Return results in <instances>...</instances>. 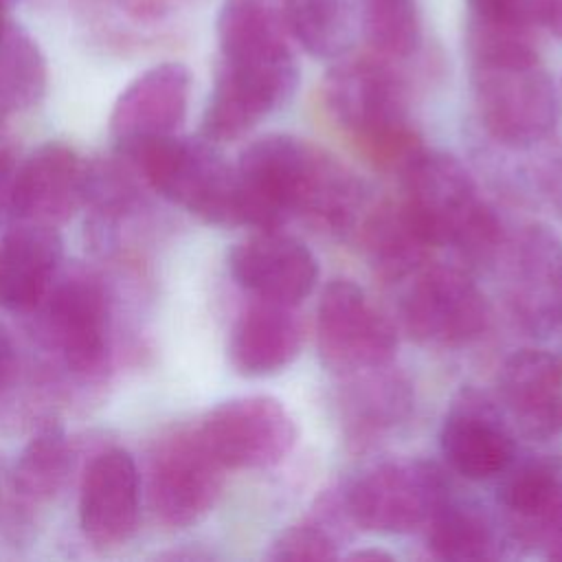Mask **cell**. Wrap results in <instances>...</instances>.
<instances>
[{
	"instance_id": "1",
	"label": "cell",
	"mask_w": 562,
	"mask_h": 562,
	"mask_svg": "<svg viewBox=\"0 0 562 562\" xmlns=\"http://www.w3.org/2000/svg\"><path fill=\"white\" fill-rule=\"evenodd\" d=\"M246 226L281 228L290 217L327 233L347 235L369 209V189L356 171L327 149L290 136L266 134L235 162Z\"/></svg>"
},
{
	"instance_id": "2",
	"label": "cell",
	"mask_w": 562,
	"mask_h": 562,
	"mask_svg": "<svg viewBox=\"0 0 562 562\" xmlns=\"http://www.w3.org/2000/svg\"><path fill=\"white\" fill-rule=\"evenodd\" d=\"M468 48L472 97L485 132L507 149L544 143L558 123L560 101L533 35L470 26Z\"/></svg>"
},
{
	"instance_id": "3",
	"label": "cell",
	"mask_w": 562,
	"mask_h": 562,
	"mask_svg": "<svg viewBox=\"0 0 562 562\" xmlns=\"http://www.w3.org/2000/svg\"><path fill=\"white\" fill-rule=\"evenodd\" d=\"M323 92L334 121L375 169L400 176L426 149L408 119L406 83L391 59L342 55Z\"/></svg>"
},
{
	"instance_id": "4",
	"label": "cell",
	"mask_w": 562,
	"mask_h": 562,
	"mask_svg": "<svg viewBox=\"0 0 562 562\" xmlns=\"http://www.w3.org/2000/svg\"><path fill=\"white\" fill-rule=\"evenodd\" d=\"M400 180L402 202L435 248H452L474 263L498 257L503 222L454 156L424 149Z\"/></svg>"
},
{
	"instance_id": "5",
	"label": "cell",
	"mask_w": 562,
	"mask_h": 562,
	"mask_svg": "<svg viewBox=\"0 0 562 562\" xmlns=\"http://www.w3.org/2000/svg\"><path fill=\"white\" fill-rule=\"evenodd\" d=\"M165 200L215 226H246V204L235 165L211 140L160 136L119 147Z\"/></svg>"
},
{
	"instance_id": "6",
	"label": "cell",
	"mask_w": 562,
	"mask_h": 562,
	"mask_svg": "<svg viewBox=\"0 0 562 562\" xmlns=\"http://www.w3.org/2000/svg\"><path fill=\"white\" fill-rule=\"evenodd\" d=\"M397 318L422 345L463 347L490 321V305L476 281L461 268L426 261L395 285Z\"/></svg>"
},
{
	"instance_id": "7",
	"label": "cell",
	"mask_w": 562,
	"mask_h": 562,
	"mask_svg": "<svg viewBox=\"0 0 562 562\" xmlns=\"http://www.w3.org/2000/svg\"><path fill=\"white\" fill-rule=\"evenodd\" d=\"M443 472L422 459L382 461L360 472L345 490V505L356 527L378 533L424 529L450 494Z\"/></svg>"
},
{
	"instance_id": "8",
	"label": "cell",
	"mask_w": 562,
	"mask_h": 562,
	"mask_svg": "<svg viewBox=\"0 0 562 562\" xmlns=\"http://www.w3.org/2000/svg\"><path fill=\"white\" fill-rule=\"evenodd\" d=\"M316 347L338 378L391 364L397 351L395 323L349 279L325 285L316 310Z\"/></svg>"
},
{
	"instance_id": "9",
	"label": "cell",
	"mask_w": 562,
	"mask_h": 562,
	"mask_svg": "<svg viewBox=\"0 0 562 562\" xmlns=\"http://www.w3.org/2000/svg\"><path fill=\"white\" fill-rule=\"evenodd\" d=\"M224 468L204 446L198 426L173 428L162 435L147 468L149 505L156 518L173 529L202 520L217 503Z\"/></svg>"
},
{
	"instance_id": "10",
	"label": "cell",
	"mask_w": 562,
	"mask_h": 562,
	"mask_svg": "<svg viewBox=\"0 0 562 562\" xmlns=\"http://www.w3.org/2000/svg\"><path fill=\"white\" fill-rule=\"evenodd\" d=\"M198 432L224 470H261L288 457L296 426L285 406L266 395L233 397L211 408Z\"/></svg>"
},
{
	"instance_id": "11",
	"label": "cell",
	"mask_w": 562,
	"mask_h": 562,
	"mask_svg": "<svg viewBox=\"0 0 562 562\" xmlns=\"http://www.w3.org/2000/svg\"><path fill=\"white\" fill-rule=\"evenodd\" d=\"M505 294L516 321L547 334L562 323V241L542 224H527L505 237Z\"/></svg>"
},
{
	"instance_id": "12",
	"label": "cell",
	"mask_w": 562,
	"mask_h": 562,
	"mask_svg": "<svg viewBox=\"0 0 562 562\" xmlns=\"http://www.w3.org/2000/svg\"><path fill=\"white\" fill-rule=\"evenodd\" d=\"M299 88V64L222 61L202 116V136L228 143L244 136L268 114L285 105Z\"/></svg>"
},
{
	"instance_id": "13",
	"label": "cell",
	"mask_w": 562,
	"mask_h": 562,
	"mask_svg": "<svg viewBox=\"0 0 562 562\" xmlns=\"http://www.w3.org/2000/svg\"><path fill=\"white\" fill-rule=\"evenodd\" d=\"M439 448L450 470L470 481L496 479L518 450L501 406L474 389L463 391L446 413Z\"/></svg>"
},
{
	"instance_id": "14",
	"label": "cell",
	"mask_w": 562,
	"mask_h": 562,
	"mask_svg": "<svg viewBox=\"0 0 562 562\" xmlns=\"http://www.w3.org/2000/svg\"><path fill=\"white\" fill-rule=\"evenodd\" d=\"M233 279L255 299L299 305L318 281L314 252L279 228H261L237 241L228 252Z\"/></svg>"
},
{
	"instance_id": "15",
	"label": "cell",
	"mask_w": 562,
	"mask_h": 562,
	"mask_svg": "<svg viewBox=\"0 0 562 562\" xmlns=\"http://www.w3.org/2000/svg\"><path fill=\"white\" fill-rule=\"evenodd\" d=\"M46 321L66 367L83 378H101L110 364V307L103 288L72 277L48 292Z\"/></svg>"
},
{
	"instance_id": "16",
	"label": "cell",
	"mask_w": 562,
	"mask_h": 562,
	"mask_svg": "<svg viewBox=\"0 0 562 562\" xmlns=\"http://www.w3.org/2000/svg\"><path fill=\"white\" fill-rule=\"evenodd\" d=\"M498 406L520 435L549 441L562 435V358L547 349L512 353L496 380Z\"/></svg>"
},
{
	"instance_id": "17",
	"label": "cell",
	"mask_w": 562,
	"mask_h": 562,
	"mask_svg": "<svg viewBox=\"0 0 562 562\" xmlns=\"http://www.w3.org/2000/svg\"><path fill=\"white\" fill-rule=\"evenodd\" d=\"M140 509V481L130 452L110 448L86 468L79 494V525L83 536L101 549L127 542Z\"/></svg>"
},
{
	"instance_id": "18",
	"label": "cell",
	"mask_w": 562,
	"mask_h": 562,
	"mask_svg": "<svg viewBox=\"0 0 562 562\" xmlns=\"http://www.w3.org/2000/svg\"><path fill=\"white\" fill-rule=\"evenodd\" d=\"M191 72L184 64L165 61L136 77L116 99L110 132L119 147L171 136L189 108Z\"/></svg>"
},
{
	"instance_id": "19",
	"label": "cell",
	"mask_w": 562,
	"mask_h": 562,
	"mask_svg": "<svg viewBox=\"0 0 562 562\" xmlns=\"http://www.w3.org/2000/svg\"><path fill=\"white\" fill-rule=\"evenodd\" d=\"M90 167L66 143H44L18 169V222L57 226L88 198ZM15 224V222H13Z\"/></svg>"
},
{
	"instance_id": "20",
	"label": "cell",
	"mask_w": 562,
	"mask_h": 562,
	"mask_svg": "<svg viewBox=\"0 0 562 562\" xmlns=\"http://www.w3.org/2000/svg\"><path fill=\"white\" fill-rule=\"evenodd\" d=\"M64 255L55 226L15 222L0 237V307L26 312L48 296Z\"/></svg>"
},
{
	"instance_id": "21",
	"label": "cell",
	"mask_w": 562,
	"mask_h": 562,
	"mask_svg": "<svg viewBox=\"0 0 562 562\" xmlns=\"http://www.w3.org/2000/svg\"><path fill=\"white\" fill-rule=\"evenodd\" d=\"M303 347V323L294 305L255 299L235 321L228 358L237 373L266 378L283 371Z\"/></svg>"
},
{
	"instance_id": "22",
	"label": "cell",
	"mask_w": 562,
	"mask_h": 562,
	"mask_svg": "<svg viewBox=\"0 0 562 562\" xmlns=\"http://www.w3.org/2000/svg\"><path fill=\"white\" fill-rule=\"evenodd\" d=\"M353 235L358 237L375 277L386 285H395L430 261L435 250L415 224L402 198L369 204Z\"/></svg>"
},
{
	"instance_id": "23",
	"label": "cell",
	"mask_w": 562,
	"mask_h": 562,
	"mask_svg": "<svg viewBox=\"0 0 562 562\" xmlns=\"http://www.w3.org/2000/svg\"><path fill=\"white\" fill-rule=\"evenodd\" d=\"M215 29L222 61L257 66L294 61L281 0H224Z\"/></svg>"
},
{
	"instance_id": "24",
	"label": "cell",
	"mask_w": 562,
	"mask_h": 562,
	"mask_svg": "<svg viewBox=\"0 0 562 562\" xmlns=\"http://www.w3.org/2000/svg\"><path fill=\"white\" fill-rule=\"evenodd\" d=\"M391 364L340 378L342 424L356 441H371L393 430L413 411L411 384Z\"/></svg>"
},
{
	"instance_id": "25",
	"label": "cell",
	"mask_w": 562,
	"mask_h": 562,
	"mask_svg": "<svg viewBox=\"0 0 562 562\" xmlns=\"http://www.w3.org/2000/svg\"><path fill=\"white\" fill-rule=\"evenodd\" d=\"M426 529V544L441 560H492L498 555L494 520L479 505L457 498L452 492L432 512Z\"/></svg>"
},
{
	"instance_id": "26",
	"label": "cell",
	"mask_w": 562,
	"mask_h": 562,
	"mask_svg": "<svg viewBox=\"0 0 562 562\" xmlns=\"http://www.w3.org/2000/svg\"><path fill=\"white\" fill-rule=\"evenodd\" d=\"M353 520L347 512L342 492H325L307 514L285 527L270 544L272 560H336L340 547L351 540Z\"/></svg>"
},
{
	"instance_id": "27",
	"label": "cell",
	"mask_w": 562,
	"mask_h": 562,
	"mask_svg": "<svg viewBox=\"0 0 562 562\" xmlns=\"http://www.w3.org/2000/svg\"><path fill=\"white\" fill-rule=\"evenodd\" d=\"M48 86L46 59L37 42L9 18L0 22V112H18L42 101Z\"/></svg>"
},
{
	"instance_id": "28",
	"label": "cell",
	"mask_w": 562,
	"mask_h": 562,
	"mask_svg": "<svg viewBox=\"0 0 562 562\" xmlns=\"http://www.w3.org/2000/svg\"><path fill=\"white\" fill-rule=\"evenodd\" d=\"M496 498L509 522L533 516L562 485V454L553 450L518 452L496 476Z\"/></svg>"
},
{
	"instance_id": "29",
	"label": "cell",
	"mask_w": 562,
	"mask_h": 562,
	"mask_svg": "<svg viewBox=\"0 0 562 562\" xmlns=\"http://www.w3.org/2000/svg\"><path fill=\"white\" fill-rule=\"evenodd\" d=\"M285 26L310 55L338 59L353 46L356 31L345 0H281Z\"/></svg>"
},
{
	"instance_id": "30",
	"label": "cell",
	"mask_w": 562,
	"mask_h": 562,
	"mask_svg": "<svg viewBox=\"0 0 562 562\" xmlns=\"http://www.w3.org/2000/svg\"><path fill=\"white\" fill-rule=\"evenodd\" d=\"M70 468L68 437L61 426H42L24 446L13 470V490L31 505L48 503L61 490Z\"/></svg>"
},
{
	"instance_id": "31",
	"label": "cell",
	"mask_w": 562,
	"mask_h": 562,
	"mask_svg": "<svg viewBox=\"0 0 562 562\" xmlns=\"http://www.w3.org/2000/svg\"><path fill=\"white\" fill-rule=\"evenodd\" d=\"M364 35L371 50L384 59L411 57L422 42V24L415 0H367Z\"/></svg>"
},
{
	"instance_id": "32",
	"label": "cell",
	"mask_w": 562,
	"mask_h": 562,
	"mask_svg": "<svg viewBox=\"0 0 562 562\" xmlns=\"http://www.w3.org/2000/svg\"><path fill=\"white\" fill-rule=\"evenodd\" d=\"M472 11L470 24L514 31V33H533L540 26L542 0H468Z\"/></svg>"
},
{
	"instance_id": "33",
	"label": "cell",
	"mask_w": 562,
	"mask_h": 562,
	"mask_svg": "<svg viewBox=\"0 0 562 562\" xmlns=\"http://www.w3.org/2000/svg\"><path fill=\"white\" fill-rule=\"evenodd\" d=\"M512 531L516 540L538 544L549 558L562 560V485L533 516L512 522Z\"/></svg>"
},
{
	"instance_id": "34",
	"label": "cell",
	"mask_w": 562,
	"mask_h": 562,
	"mask_svg": "<svg viewBox=\"0 0 562 562\" xmlns=\"http://www.w3.org/2000/svg\"><path fill=\"white\" fill-rule=\"evenodd\" d=\"M529 176L540 195L562 211V147H549L533 156Z\"/></svg>"
},
{
	"instance_id": "35",
	"label": "cell",
	"mask_w": 562,
	"mask_h": 562,
	"mask_svg": "<svg viewBox=\"0 0 562 562\" xmlns=\"http://www.w3.org/2000/svg\"><path fill=\"white\" fill-rule=\"evenodd\" d=\"M18 169L20 158L13 149H0V226L18 222Z\"/></svg>"
},
{
	"instance_id": "36",
	"label": "cell",
	"mask_w": 562,
	"mask_h": 562,
	"mask_svg": "<svg viewBox=\"0 0 562 562\" xmlns=\"http://www.w3.org/2000/svg\"><path fill=\"white\" fill-rule=\"evenodd\" d=\"M119 11L127 13L136 22H143L145 26H156L165 22L173 9L184 0H108Z\"/></svg>"
},
{
	"instance_id": "37",
	"label": "cell",
	"mask_w": 562,
	"mask_h": 562,
	"mask_svg": "<svg viewBox=\"0 0 562 562\" xmlns=\"http://www.w3.org/2000/svg\"><path fill=\"white\" fill-rule=\"evenodd\" d=\"M540 26L549 29L558 40H562V0H542Z\"/></svg>"
},
{
	"instance_id": "38",
	"label": "cell",
	"mask_w": 562,
	"mask_h": 562,
	"mask_svg": "<svg viewBox=\"0 0 562 562\" xmlns=\"http://www.w3.org/2000/svg\"><path fill=\"white\" fill-rule=\"evenodd\" d=\"M351 558H353V560H367V558H371V560H391V555H389V553H384V551H378V549H364V551H356Z\"/></svg>"
},
{
	"instance_id": "39",
	"label": "cell",
	"mask_w": 562,
	"mask_h": 562,
	"mask_svg": "<svg viewBox=\"0 0 562 562\" xmlns=\"http://www.w3.org/2000/svg\"><path fill=\"white\" fill-rule=\"evenodd\" d=\"M11 2H13V0H0V4H4V7H7V4H11Z\"/></svg>"
},
{
	"instance_id": "40",
	"label": "cell",
	"mask_w": 562,
	"mask_h": 562,
	"mask_svg": "<svg viewBox=\"0 0 562 562\" xmlns=\"http://www.w3.org/2000/svg\"><path fill=\"white\" fill-rule=\"evenodd\" d=\"M0 114H2V112H0Z\"/></svg>"
}]
</instances>
